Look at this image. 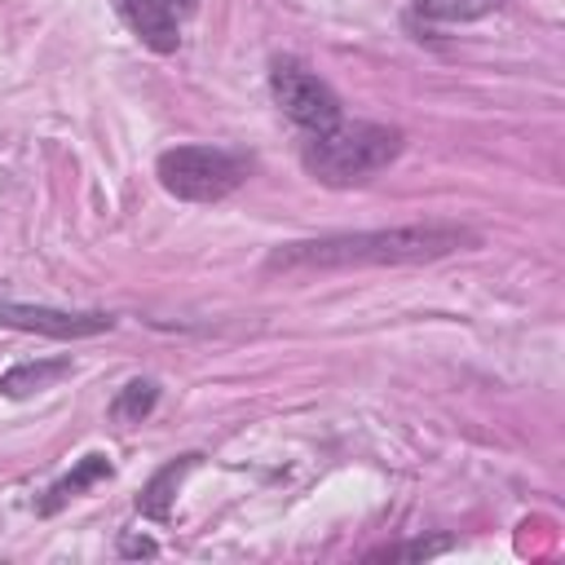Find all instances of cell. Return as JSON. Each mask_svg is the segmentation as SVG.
<instances>
[{"label":"cell","mask_w":565,"mask_h":565,"mask_svg":"<svg viewBox=\"0 0 565 565\" xmlns=\"http://www.w3.org/2000/svg\"><path fill=\"white\" fill-rule=\"evenodd\" d=\"M203 455H177V459H168L146 486H141V494H137V512L141 516H150V521H168L172 516V499H177V486H181V477L199 463Z\"/></svg>","instance_id":"obj_7"},{"label":"cell","mask_w":565,"mask_h":565,"mask_svg":"<svg viewBox=\"0 0 565 565\" xmlns=\"http://www.w3.org/2000/svg\"><path fill=\"white\" fill-rule=\"evenodd\" d=\"M402 154V132L371 119H340L300 141V163L322 185H358Z\"/></svg>","instance_id":"obj_2"},{"label":"cell","mask_w":565,"mask_h":565,"mask_svg":"<svg viewBox=\"0 0 565 565\" xmlns=\"http://www.w3.org/2000/svg\"><path fill=\"white\" fill-rule=\"evenodd\" d=\"M119 552H124V556H154L159 543L146 539V534H141V539H137V534H124V539H119Z\"/></svg>","instance_id":"obj_13"},{"label":"cell","mask_w":565,"mask_h":565,"mask_svg":"<svg viewBox=\"0 0 565 565\" xmlns=\"http://www.w3.org/2000/svg\"><path fill=\"white\" fill-rule=\"evenodd\" d=\"M247 159L234 150H216V146H172L159 154L154 177L172 199L185 203H216L225 194H234L247 181Z\"/></svg>","instance_id":"obj_3"},{"label":"cell","mask_w":565,"mask_h":565,"mask_svg":"<svg viewBox=\"0 0 565 565\" xmlns=\"http://www.w3.org/2000/svg\"><path fill=\"white\" fill-rule=\"evenodd\" d=\"M75 371L71 358H40V362H13L0 375V397H31L40 388H53L57 380H66Z\"/></svg>","instance_id":"obj_8"},{"label":"cell","mask_w":565,"mask_h":565,"mask_svg":"<svg viewBox=\"0 0 565 565\" xmlns=\"http://www.w3.org/2000/svg\"><path fill=\"white\" fill-rule=\"evenodd\" d=\"M163 4H168V13H172V18H185V13H194V9H199V0H163Z\"/></svg>","instance_id":"obj_14"},{"label":"cell","mask_w":565,"mask_h":565,"mask_svg":"<svg viewBox=\"0 0 565 565\" xmlns=\"http://www.w3.org/2000/svg\"><path fill=\"white\" fill-rule=\"evenodd\" d=\"M110 4L150 53H177L181 35H177V18L168 13L163 0H110Z\"/></svg>","instance_id":"obj_6"},{"label":"cell","mask_w":565,"mask_h":565,"mask_svg":"<svg viewBox=\"0 0 565 565\" xmlns=\"http://www.w3.org/2000/svg\"><path fill=\"white\" fill-rule=\"evenodd\" d=\"M0 327L9 331H31V335H53V340H79V335H102L115 327L110 313H71L53 305H18L0 300Z\"/></svg>","instance_id":"obj_5"},{"label":"cell","mask_w":565,"mask_h":565,"mask_svg":"<svg viewBox=\"0 0 565 565\" xmlns=\"http://www.w3.org/2000/svg\"><path fill=\"white\" fill-rule=\"evenodd\" d=\"M446 547H450V539H411V543L371 552V561H419V556H437V552H446Z\"/></svg>","instance_id":"obj_12"},{"label":"cell","mask_w":565,"mask_h":565,"mask_svg":"<svg viewBox=\"0 0 565 565\" xmlns=\"http://www.w3.org/2000/svg\"><path fill=\"white\" fill-rule=\"evenodd\" d=\"M110 472H115V468H110V459H106V455H97V450H93V455H84L66 477H57V481L49 486V494L40 499V512H44V516H53L62 503H71V499H75V494H84L88 486L106 481Z\"/></svg>","instance_id":"obj_9"},{"label":"cell","mask_w":565,"mask_h":565,"mask_svg":"<svg viewBox=\"0 0 565 565\" xmlns=\"http://www.w3.org/2000/svg\"><path fill=\"white\" fill-rule=\"evenodd\" d=\"M481 238L468 225H397V230H353V234H322L296 238L265 256L269 274H305V269H358V265H419L441 260L455 252L477 247Z\"/></svg>","instance_id":"obj_1"},{"label":"cell","mask_w":565,"mask_h":565,"mask_svg":"<svg viewBox=\"0 0 565 565\" xmlns=\"http://www.w3.org/2000/svg\"><path fill=\"white\" fill-rule=\"evenodd\" d=\"M269 93L282 106V115L291 124H300L305 132H322V128L340 124V97L331 93L327 79H318L296 57H278L269 66Z\"/></svg>","instance_id":"obj_4"},{"label":"cell","mask_w":565,"mask_h":565,"mask_svg":"<svg viewBox=\"0 0 565 565\" xmlns=\"http://www.w3.org/2000/svg\"><path fill=\"white\" fill-rule=\"evenodd\" d=\"M154 402H159V384L154 380H128L119 393H115V402H110V424H141L150 411H154Z\"/></svg>","instance_id":"obj_10"},{"label":"cell","mask_w":565,"mask_h":565,"mask_svg":"<svg viewBox=\"0 0 565 565\" xmlns=\"http://www.w3.org/2000/svg\"><path fill=\"white\" fill-rule=\"evenodd\" d=\"M411 4L433 22H468V18H481L486 9H494L499 0H411Z\"/></svg>","instance_id":"obj_11"}]
</instances>
